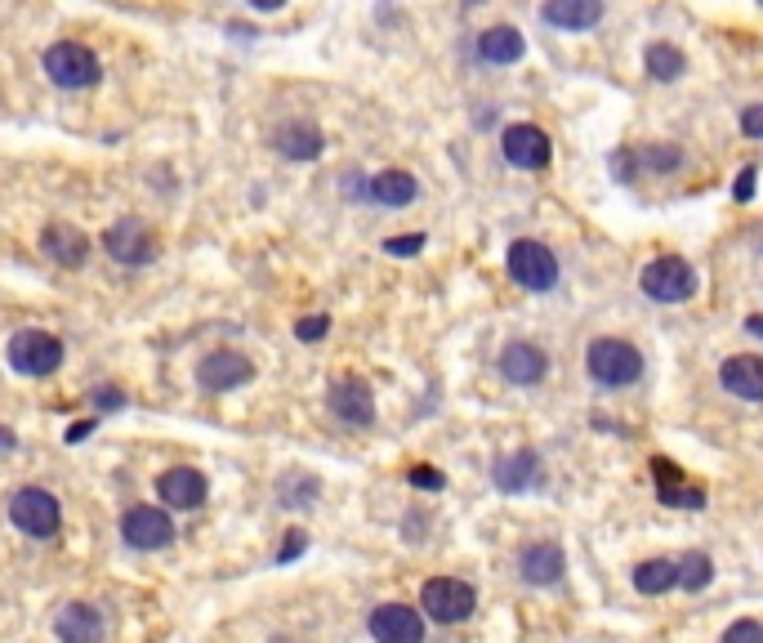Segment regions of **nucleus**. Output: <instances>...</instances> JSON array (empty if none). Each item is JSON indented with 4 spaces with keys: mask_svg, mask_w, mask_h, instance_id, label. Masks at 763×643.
I'll return each instance as SVG.
<instances>
[{
    "mask_svg": "<svg viewBox=\"0 0 763 643\" xmlns=\"http://www.w3.org/2000/svg\"><path fill=\"white\" fill-rule=\"evenodd\" d=\"M585 366L603 390H630V384L643 380V353L620 336H598L585 349Z\"/></svg>",
    "mask_w": 763,
    "mask_h": 643,
    "instance_id": "1",
    "label": "nucleus"
},
{
    "mask_svg": "<svg viewBox=\"0 0 763 643\" xmlns=\"http://www.w3.org/2000/svg\"><path fill=\"white\" fill-rule=\"evenodd\" d=\"M639 286L657 304H683V300L697 295V269H692L683 255H657V260L643 264Z\"/></svg>",
    "mask_w": 763,
    "mask_h": 643,
    "instance_id": "2",
    "label": "nucleus"
},
{
    "mask_svg": "<svg viewBox=\"0 0 763 643\" xmlns=\"http://www.w3.org/2000/svg\"><path fill=\"white\" fill-rule=\"evenodd\" d=\"M420 612L438 625H460L478 612V590L460 576H434L420 586Z\"/></svg>",
    "mask_w": 763,
    "mask_h": 643,
    "instance_id": "3",
    "label": "nucleus"
},
{
    "mask_svg": "<svg viewBox=\"0 0 763 643\" xmlns=\"http://www.w3.org/2000/svg\"><path fill=\"white\" fill-rule=\"evenodd\" d=\"M505 269H509V278H514L523 291H531V295L559 286V260H553L549 246H540V241H531V237L509 241Z\"/></svg>",
    "mask_w": 763,
    "mask_h": 643,
    "instance_id": "4",
    "label": "nucleus"
},
{
    "mask_svg": "<svg viewBox=\"0 0 763 643\" xmlns=\"http://www.w3.org/2000/svg\"><path fill=\"white\" fill-rule=\"evenodd\" d=\"M10 523H14L23 537H32V541L58 537V528H63L58 496L45 492V487H19L14 500H10Z\"/></svg>",
    "mask_w": 763,
    "mask_h": 643,
    "instance_id": "5",
    "label": "nucleus"
},
{
    "mask_svg": "<svg viewBox=\"0 0 763 643\" xmlns=\"http://www.w3.org/2000/svg\"><path fill=\"white\" fill-rule=\"evenodd\" d=\"M45 77L58 86V90H90L99 86L103 68H99V58L77 45V41H58L45 49Z\"/></svg>",
    "mask_w": 763,
    "mask_h": 643,
    "instance_id": "6",
    "label": "nucleus"
},
{
    "mask_svg": "<svg viewBox=\"0 0 763 643\" xmlns=\"http://www.w3.org/2000/svg\"><path fill=\"white\" fill-rule=\"evenodd\" d=\"M5 358H10V366H14L19 375L41 380V375H54V371L63 366V345H58V336L32 327V331H19V336L10 340Z\"/></svg>",
    "mask_w": 763,
    "mask_h": 643,
    "instance_id": "7",
    "label": "nucleus"
},
{
    "mask_svg": "<svg viewBox=\"0 0 763 643\" xmlns=\"http://www.w3.org/2000/svg\"><path fill=\"white\" fill-rule=\"evenodd\" d=\"M121 537L130 550H166L179 532L161 505H130L125 519H121Z\"/></svg>",
    "mask_w": 763,
    "mask_h": 643,
    "instance_id": "8",
    "label": "nucleus"
},
{
    "mask_svg": "<svg viewBox=\"0 0 763 643\" xmlns=\"http://www.w3.org/2000/svg\"><path fill=\"white\" fill-rule=\"evenodd\" d=\"M103 250L112 255L116 264L138 269V264H153V260H157V237H153L148 224H138L134 215H125V219H116V224L103 233Z\"/></svg>",
    "mask_w": 763,
    "mask_h": 643,
    "instance_id": "9",
    "label": "nucleus"
},
{
    "mask_svg": "<svg viewBox=\"0 0 763 643\" xmlns=\"http://www.w3.org/2000/svg\"><path fill=\"white\" fill-rule=\"evenodd\" d=\"M246 380H255V362L237 349H215L205 353L201 366H197V384L205 394H228V390H242Z\"/></svg>",
    "mask_w": 763,
    "mask_h": 643,
    "instance_id": "10",
    "label": "nucleus"
},
{
    "mask_svg": "<svg viewBox=\"0 0 763 643\" xmlns=\"http://www.w3.org/2000/svg\"><path fill=\"white\" fill-rule=\"evenodd\" d=\"M367 630L375 643H425V612L411 603H380Z\"/></svg>",
    "mask_w": 763,
    "mask_h": 643,
    "instance_id": "11",
    "label": "nucleus"
},
{
    "mask_svg": "<svg viewBox=\"0 0 763 643\" xmlns=\"http://www.w3.org/2000/svg\"><path fill=\"white\" fill-rule=\"evenodd\" d=\"M501 153L518 170H545L549 157H553V144H549V135L540 131V125L518 121V125H509V131L501 135Z\"/></svg>",
    "mask_w": 763,
    "mask_h": 643,
    "instance_id": "12",
    "label": "nucleus"
},
{
    "mask_svg": "<svg viewBox=\"0 0 763 643\" xmlns=\"http://www.w3.org/2000/svg\"><path fill=\"white\" fill-rule=\"evenodd\" d=\"M652 483H657V500L670 509H706V487H697L665 456L652 461Z\"/></svg>",
    "mask_w": 763,
    "mask_h": 643,
    "instance_id": "13",
    "label": "nucleus"
},
{
    "mask_svg": "<svg viewBox=\"0 0 763 643\" xmlns=\"http://www.w3.org/2000/svg\"><path fill=\"white\" fill-rule=\"evenodd\" d=\"M157 496L166 509H201L205 496H211V483H205V474L192 465H175L157 478Z\"/></svg>",
    "mask_w": 763,
    "mask_h": 643,
    "instance_id": "14",
    "label": "nucleus"
},
{
    "mask_svg": "<svg viewBox=\"0 0 763 643\" xmlns=\"http://www.w3.org/2000/svg\"><path fill=\"white\" fill-rule=\"evenodd\" d=\"M330 411H335V420H344L349 429H371L375 425V398H371V390L362 380H339V384H330Z\"/></svg>",
    "mask_w": 763,
    "mask_h": 643,
    "instance_id": "15",
    "label": "nucleus"
},
{
    "mask_svg": "<svg viewBox=\"0 0 763 643\" xmlns=\"http://www.w3.org/2000/svg\"><path fill=\"white\" fill-rule=\"evenodd\" d=\"M501 375H505L509 384H518V390H531V384H540V380L549 375V358H545L540 345L514 340V345H505V353H501Z\"/></svg>",
    "mask_w": 763,
    "mask_h": 643,
    "instance_id": "16",
    "label": "nucleus"
},
{
    "mask_svg": "<svg viewBox=\"0 0 763 643\" xmlns=\"http://www.w3.org/2000/svg\"><path fill=\"white\" fill-rule=\"evenodd\" d=\"M719 384L723 394L741 398V403H763V358L754 353H737L719 366Z\"/></svg>",
    "mask_w": 763,
    "mask_h": 643,
    "instance_id": "17",
    "label": "nucleus"
},
{
    "mask_svg": "<svg viewBox=\"0 0 763 643\" xmlns=\"http://www.w3.org/2000/svg\"><path fill=\"white\" fill-rule=\"evenodd\" d=\"M41 250L63 269H81L90 260V237L77 224H45L41 233Z\"/></svg>",
    "mask_w": 763,
    "mask_h": 643,
    "instance_id": "18",
    "label": "nucleus"
},
{
    "mask_svg": "<svg viewBox=\"0 0 763 643\" xmlns=\"http://www.w3.org/2000/svg\"><path fill=\"white\" fill-rule=\"evenodd\" d=\"M54 634L63 643H103L108 634V621L94 603H67L58 617H54Z\"/></svg>",
    "mask_w": 763,
    "mask_h": 643,
    "instance_id": "19",
    "label": "nucleus"
},
{
    "mask_svg": "<svg viewBox=\"0 0 763 643\" xmlns=\"http://www.w3.org/2000/svg\"><path fill=\"white\" fill-rule=\"evenodd\" d=\"M518 572H523V582L527 586H559L563 582V572H568V559L559 545H549V541H536L518 554Z\"/></svg>",
    "mask_w": 763,
    "mask_h": 643,
    "instance_id": "20",
    "label": "nucleus"
},
{
    "mask_svg": "<svg viewBox=\"0 0 763 643\" xmlns=\"http://www.w3.org/2000/svg\"><path fill=\"white\" fill-rule=\"evenodd\" d=\"M540 19L563 32H590L603 23V0H545Z\"/></svg>",
    "mask_w": 763,
    "mask_h": 643,
    "instance_id": "21",
    "label": "nucleus"
},
{
    "mask_svg": "<svg viewBox=\"0 0 763 643\" xmlns=\"http://www.w3.org/2000/svg\"><path fill=\"white\" fill-rule=\"evenodd\" d=\"M272 148L282 153V157H291V161H317L322 148H326V139H322V131H317L313 121H287L282 131L272 135Z\"/></svg>",
    "mask_w": 763,
    "mask_h": 643,
    "instance_id": "22",
    "label": "nucleus"
},
{
    "mask_svg": "<svg viewBox=\"0 0 763 643\" xmlns=\"http://www.w3.org/2000/svg\"><path fill=\"white\" fill-rule=\"evenodd\" d=\"M415 192H420L415 174H406V170H380V174L367 183V202L389 206V211H402V206L415 202Z\"/></svg>",
    "mask_w": 763,
    "mask_h": 643,
    "instance_id": "23",
    "label": "nucleus"
},
{
    "mask_svg": "<svg viewBox=\"0 0 763 643\" xmlns=\"http://www.w3.org/2000/svg\"><path fill=\"white\" fill-rule=\"evenodd\" d=\"M527 54V41L518 27H487L478 36V58L492 63V68H509V63H518Z\"/></svg>",
    "mask_w": 763,
    "mask_h": 643,
    "instance_id": "24",
    "label": "nucleus"
},
{
    "mask_svg": "<svg viewBox=\"0 0 763 643\" xmlns=\"http://www.w3.org/2000/svg\"><path fill=\"white\" fill-rule=\"evenodd\" d=\"M492 478H496V487H501V492H527V487L540 478V452H531V447H523V452H514V456L496 461Z\"/></svg>",
    "mask_w": 763,
    "mask_h": 643,
    "instance_id": "25",
    "label": "nucleus"
},
{
    "mask_svg": "<svg viewBox=\"0 0 763 643\" xmlns=\"http://www.w3.org/2000/svg\"><path fill=\"white\" fill-rule=\"evenodd\" d=\"M678 586V559H648L635 567V590L657 599V595H670Z\"/></svg>",
    "mask_w": 763,
    "mask_h": 643,
    "instance_id": "26",
    "label": "nucleus"
},
{
    "mask_svg": "<svg viewBox=\"0 0 763 643\" xmlns=\"http://www.w3.org/2000/svg\"><path fill=\"white\" fill-rule=\"evenodd\" d=\"M643 63H648V77H652V81H661V86H670V81H678V77L687 72V58H683V49H678V45H670V41L648 45Z\"/></svg>",
    "mask_w": 763,
    "mask_h": 643,
    "instance_id": "27",
    "label": "nucleus"
},
{
    "mask_svg": "<svg viewBox=\"0 0 763 643\" xmlns=\"http://www.w3.org/2000/svg\"><path fill=\"white\" fill-rule=\"evenodd\" d=\"M710 582H715V559H710L706 550H692V554L678 559V586H683L687 595L710 590Z\"/></svg>",
    "mask_w": 763,
    "mask_h": 643,
    "instance_id": "28",
    "label": "nucleus"
},
{
    "mask_svg": "<svg viewBox=\"0 0 763 643\" xmlns=\"http://www.w3.org/2000/svg\"><path fill=\"white\" fill-rule=\"evenodd\" d=\"M317 496H322V483L304 470H291V474H282V483H277V505H287V509L313 505Z\"/></svg>",
    "mask_w": 763,
    "mask_h": 643,
    "instance_id": "29",
    "label": "nucleus"
},
{
    "mask_svg": "<svg viewBox=\"0 0 763 643\" xmlns=\"http://www.w3.org/2000/svg\"><path fill=\"white\" fill-rule=\"evenodd\" d=\"M639 157V174H674L683 170V148L678 144H648V148H635Z\"/></svg>",
    "mask_w": 763,
    "mask_h": 643,
    "instance_id": "30",
    "label": "nucleus"
},
{
    "mask_svg": "<svg viewBox=\"0 0 763 643\" xmlns=\"http://www.w3.org/2000/svg\"><path fill=\"white\" fill-rule=\"evenodd\" d=\"M719 643H763V625H759L754 617H741V621H732V625L723 630Z\"/></svg>",
    "mask_w": 763,
    "mask_h": 643,
    "instance_id": "31",
    "label": "nucleus"
},
{
    "mask_svg": "<svg viewBox=\"0 0 763 643\" xmlns=\"http://www.w3.org/2000/svg\"><path fill=\"white\" fill-rule=\"evenodd\" d=\"M326 331H330V317H326V313H313V317H300V322H295V336H300L304 345L326 340Z\"/></svg>",
    "mask_w": 763,
    "mask_h": 643,
    "instance_id": "32",
    "label": "nucleus"
},
{
    "mask_svg": "<svg viewBox=\"0 0 763 643\" xmlns=\"http://www.w3.org/2000/svg\"><path fill=\"white\" fill-rule=\"evenodd\" d=\"M406 483L420 487V492H442V487H447V478H442L438 470H429V465H415V470L406 474Z\"/></svg>",
    "mask_w": 763,
    "mask_h": 643,
    "instance_id": "33",
    "label": "nucleus"
},
{
    "mask_svg": "<svg viewBox=\"0 0 763 643\" xmlns=\"http://www.w3.org/2000/svg\"><path fill=\"white\" fill-rule=\"evenodd\" d=\"M389 255H397V260H406V255H420L425 250V233H411V237H389L384 241Z\"/></svg>",
    "mask_w": 763,
    "mask_h": 643,
    "instance_id": "34",
    "label": "nucleus"
},
{
    "mask_svg": "<svg viewBox=\"0 0 763 643\" xmlns=\"http://www.w3.org/2000/svg\"><path fill=\"white\" fill-rule=\"evenodd\" d=\"M611 170L626 179V183H635L639 179V157H635V148H620V153H611Z\"/></svg>",
    "mask_w": 763,
    "mask_h": 643,
    "instance_id": "35",
    "label": "nucleus"
},
{
    "mask_svg": "<svg viewBox=\"0 0 763 643\" xmlns=\"http://www.w3.org/2000/svg\"><path fill=\"white\" fill-rule=\"evenodd\" d=\"M741 135L745 139H763V103L741 108Z\"/></svg>",
    "mask_w": 763,
    "mask_h": 643,
    "instance_id": "36",
    "label": "nucleus"
},
{
    "mask_svg": "<svg viewBox=\"0 0 763 643\" xmlns=\"http://www.w3.org/2000/svg\"><path fill=\"white\" fill-rule=\"evenodd\" d=\"M308 550V537L304 532H287V545L277 550V563H291V559H300Z\"/></svg>",
    "mask_w": 763,
    "mask_h": 643,
    "instance_id": "37",
    "label": "nucleus"
},
{
    "mask_svg": "<svg viewBox=\"0 0 763 643\" xmlns=\"http://www.w3.org/2000/svg\"><path fill=\"white\" fill-rule=\"evenodd\" d=\"M754 179H759L754 166H745V170L737 174V188H732V198H737V202H750V198H754Z\"/></svg>",
    "mask_w": 763,
    "mask_h": 643,
    "instance_id": "38",
    "label": "nucleus"
},
{
    "mask_svg": "<svg viewBox=\"0 0 763 643\" xmlns=\"http://www.w3.org/2000/svg\"><path fill=\"white\" fill-rule=\"evenodd\" d=\"M94 403H99V407H108V411H116V407H121L125 398H121L116 390H99V394H94Z\"/></svg>",
    "mask_w": 763,
    "mask_h": 643,
    "instance_id": "39",
    "label": "nucleus"
},
{
    "mask_svg": "<svg viewBox=\"0 0 763 643\" xmlns=\"http://www.w3.org/2000/svg\"><path fill=\"white\" fill-rule=\"evenodd\" d=\"M745 331H750L754 340H763V313H750V317H745Z\"/></svg>",
    "mask_w": 763,
    "mask_h": 643,
    "instance_id": "40",
    "label": "nucleus"
},
{
    "mask_svg": "<svg viewBox=\"0 0 763 643\" xmlns=\"http://www.w3.org/2000/svg\"><path fill=\"white\" fill-rule=\"evenodd\" d=\"M287 0H250V10H259V14H272V10H282Z\"/></svg>",
    "mask_w": 763,
    "mask_h": 643,
    "instance_id": "41",
    "label": "nucleus"
},
{
    "mask_svg": "<svg viewBox=\"0 0 763 643\" xmlns=\"http://www.w3.org/2000/svg\"><path fill=\"white\" fill-rule=\"evenodd\" d=\"M90 429H94V425H90V420H81V425H72V433H67V442H81V438H86V433H90Z\"/></svg>",
    "mask_w": 763,
    "mask_h": 643,
    "instance_id": "42",
    "label": "nucleus"
},
{
    "mask_svg": "<svg viewBox=\"0 0 763 643\" xmlns=\"http://www.w3.org/2000/svg\"><path fill=\"white\" fill-rule=\"evenodd\" d=\"M0 452H14V433L5 425H0Z\"/></svg>",
    "mask_w": 763,
    "mask_h": 643,
    "instance_id": "43",
    "label": "nucleus"
}]
</instances>
